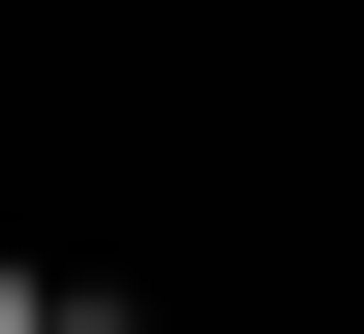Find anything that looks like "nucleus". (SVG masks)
Listing matches in <instances>:
<instances>
[{
    "label": "nucleus",
    "mask_w": 364,
    "mask_h": 334,
    "mask_svg": "<svg viewBox=\"0 0 364 334\" xmlns=\"http://www.w3.org/2000/svg\"><path fill=\"white\" fill-rule=\"evenodd\" d=\"M0 334H61V273H31V244H0Z\"/></svg>",
    "instance_id": "f257e3e1"
}]
</instances>
